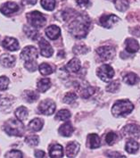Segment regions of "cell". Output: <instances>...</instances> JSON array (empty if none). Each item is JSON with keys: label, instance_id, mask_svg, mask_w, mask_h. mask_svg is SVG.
<instances>
[{"label": "cell", "instance_id": "2e32d148", "mask_svg": "<svg viewBox=\"0 0 140 158\" xmlns=\"http://www.w3.org/2000/svg\"><path fill=\"white\" fill-rule=\"evenodd\" d=\"M80 149V144L77 142L72 141L69 143L66 148V156L68 157H75Z\"/></svg>", "mask_w": 140, "mask_h": 158}, {"label": "cell", "instance_id": "4dcf8cb0", "mask_svg": "<svg viewBox=\"0 0 140 158\" xmlns=\"http://www.w3.org/2000/svg\"><path fill=\"white\" fill-rule=\"evenodd\" d=\"M114 5L116 9L121 12H124L129 8L128 0H114Z\"/></svg>", "mask_w": 140, "mask_h": 158}, {"label": "cell", "instance_id": "7a4b0ae2", "mask_svg": "<svg viewBox=\"0 0 140 158\" xmlns=\"http://www.w3.org/2000/svg\"><path fill=\"white\" fill-rule=\"evenodd\" d=\"M3 130L10 136H16V137H22L24 134L25 129L24 125L22 123V121L11 119L5 123L3 126Z\"/></svg>", "mask_w": 140, "mask_h": 158}, {"label": "cell", "instance_id": "83f0119b", "mask_svg": "<svg viewBox=\"0 0 140 158\" xmlns=\"http://www.w3.org/2000/svg\"><path fill=\"white\" fill-rule=\"evenodd\" d=\"M15 116L17 119H19L20 121H24L28 117V109L24 106H20L19 108L15 110Z\"/></svg>", "mask_w": 140, "mask_h": 158}, {"label": "cell", "instance_id": "f546056e", "mask_svg": "<svg viewBox=\"0 0 140 158\" xmlns=\"http://www.w3.org/2000/svg\"><path fill=\"white\" fill-rule=\"evenodd\" d=\"M42 7L47 11H53L56 7V0H41Z\"/></svg>", "mask_w": 140, "mask_h": 158}, {"label": "cell", "instance_id": "d6a6232c", "mask_svg": "<svg viewBox=\"0 0 140 158\" xmlns=\"http://www.w3.org/2000/svg\"><path fill=\"white\" fill-rule=\"evenodd\" d=\"M25 142L31 147H35L37 145H39V138L37 135H30L25 139Z\"/></svg>", "mask_w": 140, "mask_h": 158}, {"label": "cell", "instance_id": "b9f144b4", "mask_svg": "<svg viewBox=\"0 0 140 158\" xmlns=\"http://www.w3.org/2000/svg\"><path fill=\"white\" fill-rule=\"evenodd\" d=\"M35 157H45L46 156V153L42 150H37L35 151Z\"/></svg>", "mask_w": 140, "mask_h": 158}, {"label": "cell", "instance_id": "e0dca14e", "mask_svg": "<svg viewBox=\"0 0 140 158\" xmlns=\"http://www.w3.org/2000/svg\"><path fill=\"white\" fill-rule=\"evenodd\" d=\"M125 45H126V51L130 54H134L139 49V44L135 39H131V38L128 39L125 42Z\"/></svg>", "mask_w": 140, "mask_h": 158}, {"label": "cell", "instance_id": "3957f363", "mask_svg": "<svg viewBox=\"0 0 140 158\" xmlns=\"http://www.w3.org/2000/svg\"><path fill=\"white\" fill-rule=\"evenodd\" d=\"M134 109V106L129 100H119L115 102L112 108V113L113 116L121 117L130 114Z\"/></svg>", "mask_w": 140, "mask_h": 158}, {"label": "cell", "instance_id": "60d3db41", "mask_svg": "<svg viewBox=\"0 0 140 158\" xmlns=\"http://www.w3.org/2000/svg\"><path fill=\"white\" fill-rule=\"evenodd\" d=\"M76 3L80 7H87L90 4V0H76Z\"/></svg>", "mask_w": 140, "mask_h": 158}, {"label": "cell", "instance_id": "d6986e66", "mask_svg": "<svg viewBox=\"0 0 140 158\" xmlns=\"http://www.w3.org/2000/svg\"><path fill=\"white\" fill-rule=\"evenodd\" d=\"M58 131H59L60 135H62L64 137H70L73 133L74 129H73L72 125L71 124V123H65L64 124H63L59 128Z\"/></svg>", "mask_w": 140, "mask_h": 158}, {"label": "cell", "instance_id": "5b68a950", "mask_svg": "<svg viewBox=\"0 0 140 158\" xmlns=\"http://www.w3.org/2000/svg\"><path fill=\"white\" fill-rule=\"evenodd\" d=\"M56 106L54 101L51 99L43 100L39 105V112L45 115H51L55 113Z\"/></svg>", "mask_w": 140, "mask_h": 158}, {"label": "cell", "instance_id": "4fadbf2b", "mask_svg": "<svg viewBox=\"0 0 140 158\" xmlns=\"http://www.w3.org/2000/svg\"><path fill=\"white\" fill-rule=\"evenodd\" d=\"M45 32L47 34V36L52 40H57L61 34V30L60 28L56 25H50L49 27H47L45 31Z\"/></svg>", "mask_w": 140, "mask_h": 158}, {"label": "cell", "instance_id": "ba28073f", "mask_svg": "<svg viewBox=\"0 0 140 158\" xmlns=\"http://www.w3.org/2000/svg\"><path fill=\"white\" fill-rule=\"evenodd\" d=\"M19 6L17 5L16 3L14 2H6L5 3L1 8H0V12L4 15H14L17 13L19 11Z\"/></svg>", "mask_w": 140, "mask_h": 158}, {"label": "cell", "instance_id": "6da1fadb", "mask_svg": "<svg viewBox=\"0 0 140 158\" xmlns=\"http://www.w3.org/2000/svg\"><path fill=\"white\" fill-rule=\"evenodd\" d=\"M90 26V20L86 15H80L70 24V32L77 39H82L87 36Z\"/></svg>", "mask_w": 140, "mask_h": 158}, {"label": "cell", "instance_id": "cb8c5ba5", "mask_svg": "<svg viewBox=\"0 0 140 158\" xmlns=\"http://www.w3.org/2000/svg\"><path fill=\"white\" fill-rule=\"evenodd\" d=\"M39 96L37 92L32 91V90H26L23 93V98H24L28 103H33L37 99H39Z\"/></svg>", "mask_w": 140, "mask_h": 158}, {"label": "cell", "instance_id": "e575fe53", "mask_svg": "<svg viewBox=\"0 0 140 158\" xmlns=\"http://www.w3.org/2000/svg\"><path fill=\"white\" fill-rule=\"evenodd\" d=\"M10 81L6 76L0 77V90H6L8 89Z\"/></svg>", "mask_w": 140, "mask_h": 158}, {"label": "cell", "instance_id": "7c38bea8", "mask_svg": "<svg viewBox=\"0 0 140 158\" xmlns=\"http://www.w3.org/2000/svg\"><path fill=\"white\" fill-rule=\"evenodd\" d=\"M2 46L5 49L9 50V51H16L19 49V42L16 39L14 38H10L6 37L3 42H2Z\"/></svg>", "mask_w": 140, "mask_h": 158}, {"label": "cell", "instance_id": "ee69618b", "mask_svg": "<svg viewBox=\"0 0 140 158\" xmlns=\"http://www.w3.org/2000/svg\"><path fill=\"white\" fill-rule=\"evenodd\" d=\"M23 3L25 5H31L34 6L37 3V0H23Z\"/></svg>", "mask_w": 140, "mask_h": 158}, {"label": "cell", "instance_id": "603a6c76", "mask_svg": "<svg viewBox=\"0 0 140 158\" xmlns=\"http://www.w3.org/2000/svg\"><path fill=\"white\" fill-rule=\"evenodd\" d=\"M51 87V81H50L49 79H41L40 81H39L38 85H37V88H38V90L39 92H46L47 89H49V88Z\"/></svg>", "mask_w": 140, "mask_h": 158}, {"label": "cell", "instance_id": "d4e9b609", "mask_svg": "<svg viewBox=\"0 0 140 158\" xmlns=\"http://www.w3.org/2000/svg\"><path fill=\"white\" fill-rule=\"evenodd\" d=\"M125 149L130 154H135L138 150V143L133 139L128 140L125 146Z\"/></svg>", "mask_w": 140, "mask_h": 158}, {"label": "cell", "instance_id": "8fae6325", "mask_svg": "<svg viewBox=\"0 0 140 158\" xmlns=\"http://www.w3.org/2000/svg\"><path fill=\"white\" fill-rule=\"evenodd\" d=\"M39 48H40V54L43 56L50 57V56H53L54 50L52 48L51 45L45 39L42 38L41 40H39Z\"/></svg>", "mask_w": 140, "mask_h": 158}, {"label": "cell", "instance_id": "836d02e7", "mask_svg": "<svg viewBox=\"0 0 140 158\" xmlns=\"http://www.w3.org/2000/svg\"><path fill=\"white\" fill-rule=\"evenodd\" d=\"M77 98H78V96H77L76 93H74V92H69V93H67L64 96V102L65 104H72L75 100L77 99Z\"/></svg>", "mask_w": 140, "mask_h": 158}, {"label": "cell", "instance_id": "30bf717a", "mask_svg": "<svg viewBox=\"0 0 140 158\" xmlns=\"http://www.w3.org/2000/svg\"><path fill=\"white\" fill-rule=\"evenodd\" d=\"M119 21H120V18L113 15H103L100 18V24L105 28H112Z\"/></svg>", "mask_w": 140, "mask_h": 158}, {"label": "cell", "instance_id": "f1b7e54d", "mask_svg": "<svg viewBox=\"0 0 140 158\" xmlns=\"http://www.w3.org/2000/svg\"><path fill=\"white\" fill-rule=\"evenodd\" d=\"M39 70L40 72L42 75H49L54 73V69L50 64H47V63H43L39 66Z\"/></svg>", "mask_w": 140, "mask_h": 158}, {"label": "cell", "instance_id": "ac0fdd59", "mask_svg": "<svg viewBox=\"0 0 140 158\" xmlns=\"http://www.w3.org/2000/svg\"><path fill=\"white\" fill-rule=\"evenodd\" d=\"M50 157H63L64 156V149L63 147L59 144H55L51 146L49 148Z\"/></svg>", "mask_w": 140, "mask_h": 158}, {"label": "cell", "instance_id": "7bdbcfd3", "mask_svg": "<svg viewBox=\"0 0 140 158\" xmlns=\"http://www.w3.org/2000/svg\"><path fill=\"white\" fill-rule=\"evenodd\" d=\"M107 156L108 157H125L124 156H121L119 153H109Z\"/></svg>", "mask_w": 140, "mask_h": 158}, {"label": "cell", "instance_id": "7402d4cb", "mask_svg": "<svg viewBox=\"0 0 140 158\" xmlns=\"http://www.w3.org/2000/svg\"><path fill=\"white\" fill-rule=\"evenodd\" d=\"M88 141H89V148L92 149H95V148H97L100 147L101 143H100V138L97 134H90L89 135V138H88Z\"/></svg>", "mask_w": 140, "mask_h": 158}, {"label": "cell", "instance_id": "44dd1931", "mask_svg": "<svg viewBox=\"0 0 140 158\" xmlns=\"http://www.w3.org/2000/svg\"><path fill=\"white\" fill-rule=\"evenodd\" d=\"M43 125H44L43 120L39 119V118H36V119H33L32 121L29 123V129L32 131L37 132V131H41Z\"/></svg>", "mask_w": 140, "mask_h": 158}, {"label": "cell", "instance_id": "1f68e13d", "mask_svg": "<svg viewBox=\"0 0 140 158\" xmlns=\"http://www.w3.org/2000/svg\"><path fill=\"white\" fill-rule=\"evenodd\" d=\"M71 118V113L68 110H60L56 115V120L67 121Z\"/></svg>", "mask_w": 140, "mask_h": 158}, {"label": "cell", "instance_id": "5bb4252c", "mask_svg": "<svg viewBox=\"0 0 140 158\" xmlns=\"http://www.w3.org/2000/svg\"><path fill=\"white\" fill-rule=\"evenodd\" d=\"M15 60L16 59L14 56H11L9 54H3L0 56V64L6 68H11L14 65Z\"/></svg>", "mask_w": 140, "mask_h": 158}, {"label": "cell", "instance_id": "9c48e42d", "mask_svg": "<svg viewBox=\"0 0 140 158\" xmlns=\"http://www.w3.org/2000/svg\"><path fill=\"white\" fill-rule=\"evenodd\" d=\"M97 52L99 55V56L103 60H105V61L112 59L114 56V55H115L114 49L113 48H111V47H108V46L107 47L105 46V47L99 48L97 49Z\"/></svg>", "mask_w": 140, "mask_h": 158}, {"label": "cell", "instance_id": "8d00e7d4", "mask_svg": "<svg viewBox=\"0 0 140 158\" xmlns=\"http://www.w3.org/2000/svg\"><path fill=\"white\" fill-rule=\"evenodd\" d=\"M24 66L28 71H30V72H35L37 70V68H38V64H37V62L35 60V61L25 62Z\"/></svg>", "mask_w": 140, "mask_h": 158}, {"label": "cell", "instance_id": "8992f818", "mask_svg": "<svg viewBox=\"0 0 140 158\" xmlns=\"http://www.w3.org/2000/svg\"><path fill=\"white\" fill-rule=\"evenodd\" d=\"M39 56V52L37 48L33 46H28L23 48L21 53V58L24 62L35 61Z\"/></svg>", "mask_w": 140, "mask_h": 158}, {"label": "cell", "instance_id": "277c9868", "mask_svg": "<svg viewBox=\"0 0 140 158\" xmlns=\"http://www.w3.org/2000/svg\"><path fill=\"white\" fill-rule=\"evenodd\" d=\"M27 20L30 25H31V27H34L36 29L42 28L47 23V19L46 17L42 15L40 12L39 11H33L29 14H27Z\"/></svg>", "mask_w": 140, "mask_h": 158}, {"label": "cell", "instance_id": "74e56055", "mask_svg": "<svg viewBox=\"0 0 140 158\" xmlns=\"http://www.w3.org/2000/svg\"><path fill=\"white\" fill-rule=\"evenodd\" d=\"M117 140V135L114 132H109L105 136V141L108 145H113Z\"/></svg>", "mask_w": 140, "mask_h": 158}, {"label": "cell", "instance_id": "484cf974", "mask_svg": "<svg viewBox=\"0 0 140 158\" xmlns=\"http://www.w3.org/2000/svg\"><path fill=\"white\" fill-rule=\"evenodd\" d=\"M23 31L27 35V37H29L30 39H31L33 40H36L38 39V37L39 36V31L36 30V28H30V27H27V26H24L23 28Z\"/></svg>", "mask_w": 140, "mask_h": 158}, {"label": "cell", "instance_id": "ab89813d", "mask_svg": "<svg viewBox=\"0 0 140 158\" xmlns=\"http://www.w3.org/2000/svg\"><path fill=\"white\" fill-rule=\"evenodd\" d=\"M120 88V84L118 81H113L112 83H110L106 87V90L109 92H116Z\"/></svg>", "mask_w": 140, "mask_h": 158}, {"label": "cell", "instance_id": "52a82bcc", "mask_svg": "<svg viewBox=\"0 0 140 158\" xmlns=\"http://www.w3.org/2000/svg\"><path fill=\"white\" fill-rule=\"evenodd\" d=\"M97 75L103 81H109L113 79L114 75V71L110 65L104 64L99 67V69L97 70Z\"/></svg>", "mask_w": 140, "mask_h": 158}, {"label": "cell", "instance_id": "9a60e30c", "mask_svg": "<svg viewBox=\"0 0 140 158\" xmlns=\"http://www.w3.org/2000/svg\"><path fill=\"white\" fill-rule=\"evenodd\" d=\"M124 132L128 136L140 138V126L137 124H129L124 128Z\"/></svg>", "mask_w": 140, "mask_h": 158}, {"label": "cell", "instance_id": "f35d334b", "mask_svg": "<svg viewBox=\"0 0 140 158\" xmlns=\"http://www.w3.org/2000/svg\"><path fill=\"white\" fill-rule=\"evenodd\" d=\"M94 91H95L94 88H91L89 86H88L87 89H84L82 90V92H81V93H82V98H89L91 95L94 94Z\"/></svg>", "mask_w": 140, "mask_h": 158}, {"label": "cell", "instance_id": "d590c367", "mask_svg": "<svg viewBox=\"0 0 140 158\" xmlns=\"http://www.w3.org/2000/svg\"><path fill=\"white\" fill-rule=\"evenodd\" d=\"M6 158H22L23 157V155L21 151L19 150H11L9 151L8 153L6 154Z\"/></svg>", "mask_w": 140, "mask_h": 158}, {"label": "cell", "instance_id": "4316f807", "mask_svg": "<svg viewBox=\"0 0 140 158\" xmlns=\"http://www.w3.org/2000/svg\"><path fill=\"white\" fill-rule=\"evenodd\" d=\"M123 81L125 83L129 84V85H134V84L138 82L139 78L138 77L137 74H135L133 73H128V74L124 76Z\"/></svg>", "mask_w": 140, "mask_h": 158}, {"label": "cell", "instance_id": "ffe728a7", "mask_svg": "<svg viewBox=\"0 0 140 158\" xmlns=\"http://www.w3.org/2000/svg\"><path fill=\"white\" fill-rule=\"evenodd\" d=\"M66 69L71 73H78L80 69V61L77 57L72 58L67 64Z\"/></svg>", "mask_w": 140, "mask_h": 158}]
</instances>
